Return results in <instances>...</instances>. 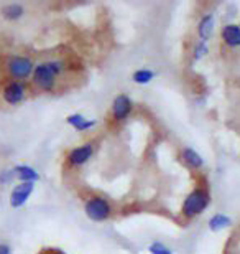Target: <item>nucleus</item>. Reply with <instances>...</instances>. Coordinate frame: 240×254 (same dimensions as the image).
Segmentation results:
<instances>
[{"label":"nucleus","mask_w":240,"mask_h":254,"mask_svg":"<svg viewBox=\"0 0 240 254\" xmlns=\"http://www.w3.org/2000/svg\"><path fill=\"white\" fill-rule=\"evenodd\" d=\"M66 64L61 60H48L35 64L32 81L40 91L43 93H53L58 84V78L64 73Z\"/></svg>","instance_id":"obj_1"},{"label":"nucleus","mask_w":240,"mask_h":254,"mask_svg":"<svg viewBox=\"0 0 240 254\" xmlns=\"http://www.w3.org/2000/svg\"><path fill=\"white\" fill-rule=\"evenodd\" d=\"M209 205H211V191H209L207 185L199 184L194 187L183 201L181 216L185 220H192V218L201 215L204 210H207Z\"/></svg>","instance_id":"obj_2"},{"label":"nucleus","mask_w":240,"mask_h":254,"mask_svg":"<svg viewBox=\"0 0 240 254\" xmlns=\"http://www.w3.org/2000/svg\"><path fill=\"white\" fill-rule=\"evenodd\" d=\"M112 205L109 200L100 195H93L89 198H86L84 201V213L91 221L94 223H104L107 220H110L112 216Z\"/></svg>","instance_id":"obj_3"},{"label":"nucleus","mask_w":240,"mask_h":254,"mask_svg":"<svg viewBox=\"0 0 240 254\" xmlns=\"http://www.w3.org/2000/svg\"><path fill=\"white\" fill-rule=\"evenodd\" d=\"M5 69H7V74L12 78V81H23L32 78L33 69H35V63L32 58L28 57H22V55H15V57H10L5 63Z\"/></svg>","instance_id":"obj_4"},{"label":"nucleus","mask_w":240,"mask_h":254,"mask_svg":"<svg viewBox=\"0 0 240 254\" xmlns=\"http://www.w3.org/2000/svg\"><path fill=\"white\" fill-rule=\"evenodd\" d=\"M94 152H96V145L93 142L81 144L68 152V155H66V164H68V167H71V169H79V167L86 165L93 159Z\"/></svg>","instance_id":"obj_5"},{"label":"nucleus","mask_w":240,"mask_h":254,"mask_svg":"<svg viewBox=\"0 0 240 254\" xmlns=\"http://www.w3.org/2000/svg\"><path fill=\"white\" fill-rule=\"evenodd\" d=\"M132 111H134V101H132L127 94H119L115 96L114 101H112V121L117 124L124 123L130 118Z\"/></svg>","instance_id":"obj_6"},{"label":"nucleus","mask_w":240,"mask_h":254,"mask_svg":"<svg viewBox=\"0 0 240 254\" xmlns=\"http://www.w3.org/2000/svg\"><path fill=\"white\" fill-rule=\"evenodd\" d=\"M27 98V86L22 81H8L2 89V99L8 106H17Z\"/></svg>","instance_id":"obj_7"},{"label":"nucleus","mask_w":240,"mask_h":254,"mask_svg":"<svg viewBox=\"0 0 240 254\" xmlns=\"http://www.w3.org/2000/svg\"><path fill=\"white\" fill-rule=\"evenodd\" d=\"M33 190H35V184H18L12 190V195H10V206L22 208L28 201V198L32 196Z\"/></svg>","instance_id":"obj_8"},{"label":"nucleus","mask_w":240,"mask_h":254,"mask_svg":"<svg viewBox=\"0 0 240 254\" xmlns=\"http://www.w3.org/2000/svg\"><path fill=\"white\" fill-rule=\"evenodd\" d=\"M221 40L229 48H239L240 47V25H236V23L224 25L221 30Z\"/></svg>","instance_id":"obj_9"},{"label":"nucleus","mask_w":240,"mask_h":254,"mask_svg":"<svg viewBox=\"0 0 240 254\" xmlns=\"http://www.w3.org/2000/svg\"><path fill=\"white\" fill-rule=\"evenodd\" d=\"M214 27H216V18H214V13L202 15V17L199 18L197 27H196L199 40H201V42H207V40L212 37Z\"/></svg>","instance_id":"obj_10"},{"label":"nucleus","mask_w":240,"mask_h":254,"mask_svg":"<svg viewBox=\"0 0 240 254\" xmlns=\"http://www.w3.org/2000/svg\"><path fill=\"white\" fill-rule=\"evenodd\" d=\"M180 159H181L183 164L191 170H199L204 167V159L197 154L196 150L191 149V147H185V149L181 150Z\"/></svg>","instance_id":"obj_11"},{"label":"nucleus","mask_w":240,"mask_h":254,"mask_svg":"<svg viewBox=\"0 0 240 254\" xmlns=\"http://www.w3.org/2000/svg\"><path fill=\"white\" fill-rule=\"evenodd\" d=\"M15 172V179L20 180V184H35L40 180L38 172L30 165H17L13 167Z\"/></svg>","instance_id":"obj_12"},{"label":"nucleus","mask_w":240,"mask_h":254,"mask_svg":"<svg viewBox=\"0 0 240 254\" xmlns=\"http://www.w3.org/2000/svg\"><path fill=\"white\" fill-rule=\"evenodd\" d=\"M66 123H68L71 127H74L78 132H86V130L93 129V127L96 126V121L86 119L83 114H71L66 118Z\"/></svg>","instance_id":"obj_13"},{"label":"nucleus","mask_w":240,"mask_h":254,"mask_svg":"<svg viewBox=\"0 0 240 254\" xmlns=\"http://www.w3.org/2000/svg\"><path fill=\"white\" fill-rule=\"evenodd\" d=\"M231 225H232V220L227 215H224V213H216V215H212L207 221L209 230L212 233H219V231L226 230V228H229Z\"/></svg>","instance_id":"obj_14"},{"label":"nucleus","mask_w":240,"mask_h":254,"mask_svg":"<svg viewBox=\"0 0 240 254\" xmlns=\"http://www.w3.org/2000/svg\"><path fill=\"white\" fill-rule=\"evenodd\" d=\"M0 13L8 22H15V20H20L25 15V8L20 3H7L0 8Z\"/></svg>","instance_id":"obj_15"},{"label":"nucleus","mask_w":240,"mask_h":254,"mask_svg":"<svg viewBox=\"0 0 240 254\" xmlns=\"http://www.w3.org/2000/svg\"><path fill=\"white\" fill-rule=\"evenodd\" d=\"M153 78H155V73L146 68L137 69V71H134V74H132V81L137 84H148Z\"/></svg>","instance_id":"obj_16"},{"label":"nucleus","mask_w":240,"mask_h":254,"mask_svg":"<svg viewBox=\"0 0 240 254\" xmlns=\"http://www.w3.org/2000/svg\"><path fill=\"white\" fill-rule=\"evenodd\" d=\"M207 53H209L207 42H201V40H199L192 48V60L194 62H199V60H202Z\"/></svg>","instance_id":"obj_17"},{"label":"nucleus","mask_w":240,"mask_h":254,"mask_svg":"<svg viewBox=\"0 0 240 254\" xmlns=\"http://www.w3.org/2000/svg\"><path fill=\"white\" fill-rule=\"evenodd\" d=\"M148 251H150V254H173V251L168 248L166 245H163V243L160 241H155L151 243L150 246H148Z\"/></svg>","instance_id":"obj_18"},{"label":"nucleus","mask_w":240,"mask_h":254,"mask_svg":"<svg viewBox=\"0 0 240 254\" xmlns=\"http://www.w3.org/2000/svg\"><path fill=\"white\" fill-rule=\"evenodd\" d=\"M15 179V172H13V169H7V170H2L0 172V184L2 185H7V184H10Z\"/></svg>","instance_id":"obj_19"},{"label":"nucleus","mask_w":240,"mask_h":254,"mask_svg":"<svg viewBox=\"0 0 240 254\" xmlns=\"http://www.w3.org/2000/svg\"><path fill=\"white\" fill-rule=\"evenodd\" d=\"M0 254H12V250H10L8 245H5V243H0Z\"/></svg>","instance_id":"obj_20"}]
</instances>
